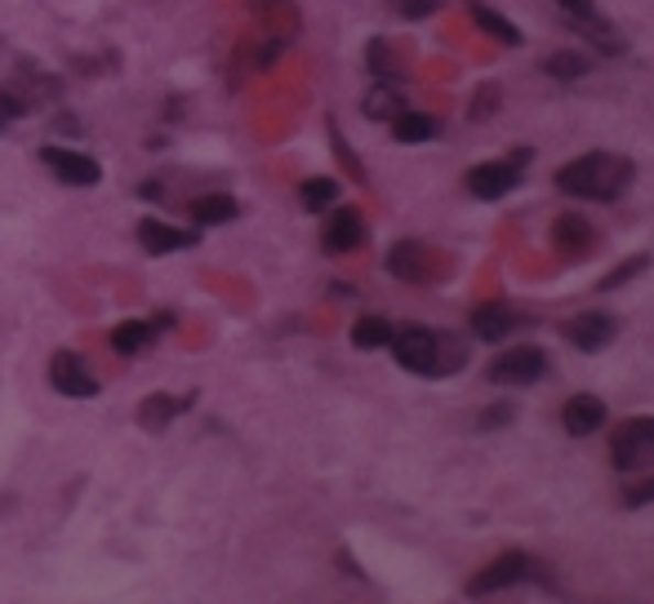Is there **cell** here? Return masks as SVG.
<instances>
[{
    "mask_svg": "<svg viewBox=\"0 0 654 604\" xmlns=\"http://www.w3.org/2000/svg\"><path fill=\"white\" fill-rule=\"evenodd\" d=\"M632 178H636V165L628 156H619V152H584L570 165H562L553 183L566 196L610 205V200H619L632 187Z\"/></svg>",
    "mask_w": 654,
    "mask_h": 604,
    "instance_id": "cell-1",
    "label": "cell"
},
{
    "mask_svg": "<svg viewBox=\"0 0 654 604\" xmlns=\"http://www.w3.org/2000/svg\"><path fill=\"white\" fill-rule=\"evenodd\" d=\"M543 374H548V351L534 347V342H521V347L494 355L490 365H486V378L499 383V387H530Z\"/></svg>",
    "mask_w": 654,
    "mask_h": 604,
    "instance_id": "cell-2",
    "label": "cell"
},
{
    "mask_svg": "<svg viewBox=\"0 0 654 604\" xmlns=\"http://www.w3.org/2000/svg\"><path fill=\"white\" fill-rule=\"evenodd\" d=\"M610 462L623 475L645 471L654 462V418H628L610 440Z\"/></svg>",
    "mask_w": 654,
    "mask_h": 604,
    "instance_id": "cell-3",
    "label": "cell"
},
{
    "mask_svg": "<svg viewBox=\"0 0 654 604\" xmlns=\"http://www.w3.org/2000/svg\"><path fill=\"white\" fill-rule=\"evenodd\" d=\"M392 351H396V365L410 374H442V338L423 325L392 333Z\"/></svg>",
    "mask_w": 654,
    "mask_h": 604,
    "instance_id": "cell-4",
    "label": "cell"
},
{
    "mask_svg": "<svg viewBox=\"0 0 654 604\" xmlns=\"http://www.w3.org/2000/svg\"><path fill=\"white\" fill-rule=\"evenodd\" d=\"M50 383H54V392L67 396V400H94V396H98V378L85 370V360H80L76 351H54V360H50Z\"/></svg>",
    "mask_w": 654,
    "mask_h": 604,
    "instance_id": "cell-5",
    "label": "cell"
},
{
    "mask_svg": "<svg viewBox=\"0 0 654 604\" xmlns=\"http://www.w3.org/2000/svg\"><path fill=\"white\" fill-rule=\"evenodd\" d=\"M41 161L67 187H98L102 183V169H98L94 156H80V152H67V147H41Z\"/></svg>",
    "mask_w": 654,
    "mask_h": 604,
    "instance_id": "cell-6",
    "label": "cell"
},
{
    "mask_svg": "<svg viewBox=\"0 0 654 604\" xmlns=\"http://www.w3.org/2000/svg\"><path fill=\"white\" fill-rule=\"evenodd\" d=\"M614 333H619V320L610 316V311H584V316H575V320H566V338H570V347H579V351H606L610 342H614Z\"/></svg>",
    "mask_w": 654,
    "mask_h": 604,
    "instance_id": "cell-7",
    "label": "cell"
},
{
    "mask_svg": "<svg viewBox=\"0 0 654 604\" xmlns=\"http://www.w3.org/2000/svg\"><path fill=\"white\" fill-rule=\"evenodd\" d=\"M361 240H366V218H361V209H352V205L335 209L330 222H325V231H320L325 254H352Z\"/></svg>",
    "mask_w": 654,
    "mask_h": 604,
    "instance_id": "cell-8",
    "label": "cell"
},
{
    "mask_svg": "<svg viewBox=\"0 0 654 604\" xmlns=\"http://www.w3.org/2000/svg\"><path fill=\"white\" fill-rule=\"evenodd\" d=\"M516 178H521V169L512 165V161H486V165H477V169H468V191L477 196V200H503L512 187H516Z\"/></svg>",
    "mask_w": 654,
    "mask_h": 604,
    "instance_id": "cell-9",
    "label": "cell"
},
{
    "mask_svg": "<svg viewBox=\"0 0 654 604\" xmlns=\"http://www.w3.org/2000/svg\"><path fill=\"white\" fill-rule=\"evenodd\" d=\"M525 573H530V560H525L521 551H508V556H499L494 564H486V569L468 582V595H494V591H508V586H516Z\"/></svg>",
    "mask_w": 654,
    "mask_h": 604,
    "instance_id": "cell-10",
    "label": "cell"
},
{
    "mask_svg": "<svg viewBox=\"0 0 654 604\" xmlns=\"http://www.w3.org/2000/svg\"><path fill=\"white\" fill-rule=\"evenodd\" d=\"M553 245H557L562 259L575 263V259H584V254L597 250V231H592L588 218H579V213H562V218L553 222Z\"/></svg>",
    "mask_w": 654,
    "mask_h": 604,
    "instance_id": "cell-11",
    "label": "cell"
},
{
    "mask_svg": "<svg viewBox=\"0 0 654 604\" xmlns=\"http://www.w3.org/2000/svg\"><path fill=\"white\" fill-rule=\"evenodd\" d=\"M196 231H183V227H170V222H161V218H143L139 222V245L148 250V254H174V250H192L196 245Z\"/></svg>",
    "mask_w": 654,
    "mask_h": 604,
    "instance_id": "cell-12",
    "label": "cell"
},
{
    "mask_svg": "<svg viewBox=\"0 0 654 604\" xmlns=\"http://www.w3.org/2000/svg\"><path fill=\"white\" fill-rule=\"evenodd\" d=\"M562 427H566L570 436H592V431L606 427V405H601L597 396H575V400H566V409H562Z\"/></svg>",
    "mask_w": 654,
    "mask_h": 604,
    "instance_id": "cell-13",
    "label": "cell"
},
{
    "mask_svg": "<svg viewBox=\"0 0 654 604\" xmlns=\"http://www.w3.org/2000/svg\"><path fill=\"white\" fill-rule=\"evenodd\" d=\"M516 325H521V316H516L508 303H486V307H477V311H472V333H477V338H486V342L508 338Z\"/></svg>",
    "mask_w": 654,
    "mask_h": 604,
    "instance_id": "cell-14",
    "label": "cell"
},
{
    "mask_svg": "<svg viewBox=\"0 0 654 604\" xmlns=\"http://www.w3.org/2000/svg\"><path fill=\"white\" fill-rule=\"evenodd\" d=\"M436 134H442V125H436V116H427V111H396L392 116L396 143H432Z\"/></svg>",
    "mask_w": 654,
    "mask_h": 604,
    "instance_id": "cell-15",
    "label": "cell"
},
{
    "mask_svg": "<svg viewBox=\"0 0 654 604\" xmlns=\"http://www.w3.org/2000/svg\"><path fill=\"white\" fill-rule=\"evenodd\" d=\"M423 259H427L423 245H414V240H401V245L388 250V272L401 276V281H427L432 272L423 267Z\"/></svg>",
    "mask_w": 654,
    "mask_h": 604,
    "instance_id": "cell-16",
    "label": "cell"
},
{
    "mask_svg": "<svg viewBox=\"0 0 654 604\" xmlns=\"http://www.w3.org/2000/svg\"><path fill=\"white\" fill-rule=\"evenodd\" d=\"M468 10H472V19H477V28L490 32L499 45H521V28H512L494 6H486V0H468Z\"/></svg>",
    "mask_w": 654,
    "mask_h": 604,
    "instance_id": "cell-17",
    "label": "cell"
},
{
    "mask_svg": "<svg viewBox=\"0 0 654 604\" xmlns=\"http://www.w3.org/2000/svg\"><path fill=\"white\" fill-rule=\"evenodd\" d=\"M152 338H156V325H152V320H126V325L112 329V351H117V355H134V351H143Z\"/></svg>",
    "mask_w": 654,
    "mask_h": 604,
    "instance_id": "cell-18",
    "label": "cell"
},
{
    "mask_svg": "<svg viewBox=\"0 0 654 604\" xmlns=\"http://www.w3.org/2000/svg\"><path fill=\"white\" fill-rule=\"evenodd\" d=\"M241 209H237V200L232 196H200L196 205H192V218L200 222V227H224V222H232Z\"/></svg>",
    "mask_w": 654,
    "mask_h": 604,
    "instance_id": "cell-19",
    "label": "cell"
},
{
    "mask_svg": "<svg viewBox=\"0 0 654 604\" xmlns=\"http://www.w3.org/2000/svg\"><path fill=\"white\" fill-rule=\"evenodd\" d=\"M187 409V400H174V396H148L143 400V409H139V422L148 427V431H161L170 418H178Z\"/></svg>",
    "mask_w": 654,
    "mask_h": 604,
    "instance_id": "cell-20",
    "label": "cell"
},
{
    "mask_svg": "<svg viewBox=\"0 0 654 604\" xmlns=\"http://www.w3.org/2000/svg\"><path fill=\"white\" fill-rule=\"evenodd\" d=\"M352 342H357L361 351H374V347H388V342H392V325H388L383 316H361V320L352 325Z\"/></svg>",
    "mask_w": 654,
    "mask_h": 604,
    "instance_id": "cell-21",
    "label": "cell"
},
{
    "mask_svg": "<svg viewBox=\"0 0 654 604\" xmlns=\"http://www.w3.org/2000/svg\"><path fill=\"white\" fill-rule=\"evenodd\" d=\"M298 200H303V209L320 213V209H330L339 200V183L335 178H307L303 191H298Z\"/></svg>",
    "mask_w": 654,
    "mask_h": 604,
    "instance_id": "cell-22",
    "label": "cell"
},
{
    "mask_svg": "<svg viewBox=\"0 0 654 604\" xmlns=\"http://www.w3.org/2000/svg\"><path fill=\"white\" fill-rule=\"evenodd\" d=\"M588 67H592V63H588L584 54H553V58H543V72H548V76H557L562 85L579 80Z\"/></svg>",
    "mask_w": 654,
    "mask_h": 604,
    "instance_id": "cell-23",
    "label": "cell"
},
{
    "mask_svg": "<svg viewBox=\"0 0 654 604\" xmlns=\"http://www.w3.org/2000/svg\"><path fill=\"white\" fill-rule=\"evenodd\" d=\"M645 263H650V254H636V259H628L623 267H614L606 281H601V289H619L623 281H632V276H641L645 272Z\"/></svg>",
    "mask_w": 654,
    "mask_h": 604,
    "instance_id": "cell-24",
    "label": "cell"
},
{
    "mask_svg": "<svg viewBox=\"0 0 654 604\" xmlns=\"http://www.w3.org/2000/svg\"><path fill=\"white\" fill-rule=\"evenodd\" d=\"M654 503V475H641L636 485L623 490V507H650Z\"/></svg>",
    "mask_w": 654,
    "mask_h": 604,
    "instance_id": "cell-25",
    "label": "cell"
},
{
    "mask_svg": "<svg viewBox=\"0 0 654 604\" xmlns=\"http://www.w3.org/2000/svg\"><path fill=\"white\" fill-rule=\"evenodd\" d=\"M23 111H28V102H23L19 94L0 89V130H6V125H14V120H23Z\"/></svg>",
    "mask_w": 654,
    "mask_h": 604,
    "instance_id": "cell-26",
    "label": "cell"
},
{
    "mask_svg": "<svg viewBox=\"0 0 654 604\" xmlns=\"http://www.w3.org/2000/svg\"><path fill=\"white\" fill-rule=\"evenodd\" d=\"M366 111H370V116H396V111H401V102H396L392 94H379V89H374V94L366 98Z\"/></svg>",
    "mask_w": 654,
    "mask_h": 604,
    "instance_id": "cell-27",
    "label": "cell"
},
{
    "mask_svg": "<svg viewBox=\"0 0 654 604\" xmlns=\"http://www.w3.org/2000/svg\"><path fill=\"white\" fill-rule=\"evenodd\" d=\"M436 10V0H401V14L405 19H427Z\"/></svg>",
    "mask_w": 654,
    "mask_h": 604,
    "instance_id": "cell-28",
    "label": "cell"
}]
</instances>
